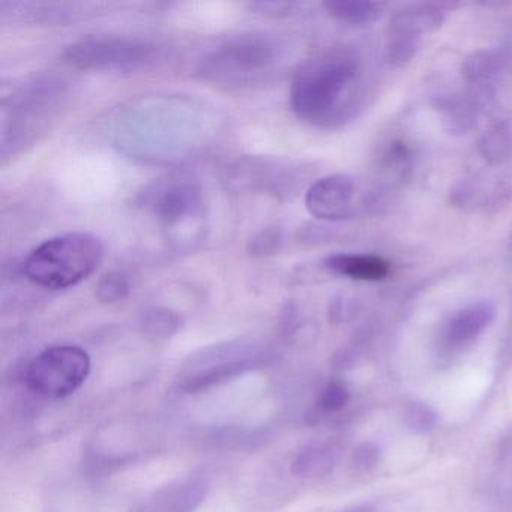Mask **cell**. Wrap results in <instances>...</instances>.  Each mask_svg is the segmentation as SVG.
Returning <instances> with one entry per match:
<instances>
[{"label":"cell","instance_id":"cell-7","mask_svg":"<svg viewBox=\"0 0 512 512\" xmlns=\"http://www.w3.org/2000/svg\"><path fill=\"white\" fill-rule=\"evenodd\" d=\"M356 184L352 176L337 173L311 184L305 194V206L313 217L323 221H340L353 212Z\"/></svg>","mask_w":512,"mask_h":512},{"label":"cell","instance_id":"cell-5","mask_svg":"<svg viewBox=\"0 0 512 512\" xmlns=\"http://www.w3.org/2000/svg\"><path fill=\"white\" fill-rule=\"evenodd\" d=\"M154 47L124 38H86L68 49L71 64L85 70H130L151 61Z\"/></svg>","mask_w":512,"mask_h":512},{"label":"cell","instance_id":"cell-9","mask_svg":"<svg viewBox=\"0 0 512 512\" xmlns=\"http://www.w3.org/2000/svg\"><path fill=\"white\" fill-rule=\"evenodd\" d=\"M496 316L494 305L488 301L473 302L452 314L446 323L445 340L449 344H466L478 338Z\"/></svg>","mask_w":512,"mask_h":512},{"label":"cell","instance_id":"cell-12","mask_svg":"<svg viewBox=\"0 0 512 512\" xmlns=\"http://www.w3.org/2000/svg\"><path fill=\"white\" fill-rule=\"evenodd\" d=\"M478 151L491 164H502L512 157V128L506 122L488 128L478 139Z\"/></svg>","mask_w":512,"mask_h":512},{"label":"cell","instance_id":"cell-19","mask_svg":"<svg viewBox=\"0 0 512 512\" xmlns=\"http://www.w3.org/2000/svg\"><path fill=\"white\" fill-rule=\"evenodd\" d=\"M377 461H379V451L376 446L364 445L356 452L355 463L362 470H370L371 467L376 466Z\"/></svg>","mask_w":512,"mask_h":512},{"label":"cell","instance_id":"cell-17","mask_svg":"<svg viewBox=\"0 0 512 512\" xmlns=\"http://www.w3.org/2000/svg\"><path fill=\"white\" fill-rule=\"evenodd\" d=\"M349 389L341 382H331L323 389L320 395V407L328 412H337L349 403Z\"/></svg>","mask_w":512,"mask_h":512},{"label":"cell","instance_id":"cell-4","mask_svg":"<svg viewBox=\"0 0 512 512\" xmlns=\"http://www.w3.org/2000/svg\"><path fill=\"white\" fill-rule=\"evenodd\" d=\"M91 359L77 346L44 350L29 365L26 383L34 394L59 400L76 392L88 379Z\"/></svg>","mask_w":512,"mask_h":512},{"label":"cell","instance_id":"cell-15","mask_svg":"<svg viewBox=\"0 0 512 512\" xmlns=\"http://www.w3.org/2000/svg\"><path fill=\"white\" fill-rule=\"evenodd\" d=\"M128 293H130V281L121 272H110L104 275L97 286V298L107 304L122 301L127 298Z\"/></svg>","mask_w":512,"mask_h":512},{"label":"cell","instance_id":"cell-8","mask_svg":"<svg viewBox=\"0 0 512 512\" xmlns=\"http://www.w3.org/2000/svg\"><path fill=\"white\" fill-rule=\"evenodd\" d=\"M443 22H445V11L437 5H409L392 16L389 23V37L421 41L425 35L439 31Z\"/></svg>","mask_w":512,"mask_h":512},{"label":"cell","instance_id":"cell-14","mask_svg":"<svg viewBox=\"0 0 512 512\" xmlns=\"http://www.w3.org/2000/svg\"><path fill=\"white\" fill-rule=\"evenodd\" d=\"M421 41L403 37H389L386 44L385 58L395 68L406 67L419 52Z\"/></svg>","mask_w":512,"mask_h":512},{"label":"cell","instance_id":"cell-2","mask_svg":"<svg viewBox=\"0 0 512 512\" xmlns=\"http://www.w3.org/2000/svg\"><path fill=\"white\" fill-rule=\"evenodd\" d=\"M103 254V242L97 236L65 233L35 248L23 262V274L44 289H68L94 274Z\"/></svg>","mask_w":512,"mask_h":512},{"label":"cell","instance_id":"cell-13","mask_svg":"<svg viewBox=\"0 0 512 512\" xmlns=\"http://www.w3.org/2000/svg\"><path fill=\"white\" fill-rule=\"evenodd\" d=\"M502 65L499 53L479 52L466 59L463 65V74L467 82L481 83L496 76Z\"/></svg>","mask_w":512,"mask_h":512},{"label":"cell","instance_id":"cell-6","mask_svg":"<svg viewBox=\"0 0 512 512\" xmlns=\"http://www.w3.org/2000/svg\"><path fill=\"white\" fill-rule=\"evenodd\" d=\"M146 206L161 223L176 226L197 215L202 196L193 179L172 178L155 185L146 194Z\"/></svg>","mask_w":512,"mask_h":512},{"label":"cell","instance_id":"cell-11","mask_svg":"<svg viewBox=\"0 0 512 512\" xmlns=\"http://www.w3.org/2000/svg\"><path fill=\"white\" fill-rule=\"evenodd\" d=\"M329 16L338 22L353 26H365L382 19L388 4L370 0H331L323 4Z\"/></svg>","mask_w":512,"mask_h":512},{"label":"cell","instance_id":"cell-1","mask_svg":"<svg viewBox=\"0 0 512 512\" xmlns=\"http://www.w3.org/2000/svg\"><path fill=\"white\" fill-rule=\"evenodd\" d=\"M362 62L349 49H332L308 61L290 88V107L302 121L337 127L350 121L362 106Z\"/></svg>","mask_w":512,"mask_h":512},{"label":"cell","instance_id":"cell-10","mask_svg":"<svg viewBox=\"0 0 512 512\" xmlns=\"http://www.w3.org/2000/svg\"><path fill=\"white\" fill-rule=\"evenodd\" d=\"M325 265L334 274L367 283L386 280L392 272L391 263L376 254H334Z\"/></svg>","mask_w":512,"mask_h":512},{"label":"cell","instance_id":"cell-16","mask_svg":"<svg viewBox=\"0 0 512 512\" xmlns=\"http://www.w3.org/2000/svg\"><path fill=\"white\" fill-rule=\"evenodd\" d=\"M403 422L409 430L415 431V433H427L436 427L437 415L425 404L412 403L404 410Z\"/></svg>","mask_w":512,"mask_h":512},{"label":"cell","instance_id":"cell-18","mask_svg":"<svg viewBox=\"0 0 512 512\" xmlns=\"http://www.w3.org/2000/svg\"><path fill=\"white\" fill-rule=\"evenodd\" d=\"M175 325L176 320L167 311H155L148 319V328L151 331H155V328H157V334L167 335L175 328Z\"/></svg>","mask_w":512,"mask_h":512},{"label":"cell","instance_id":"cell-3","mask_svg":"<svg viewBox=\"0 0 512 512\" xmlns=\"http://www.w3.org/2000/svg\"><path fill=\"white\" fill-rule=\"evenodd\" d=\"M280 52V46L271 37L245 35L215 50L203 62L202 74L215 82H245L271 70Z\"/></svg>","mask_w":512,"mask_h":512}]
</instances>
